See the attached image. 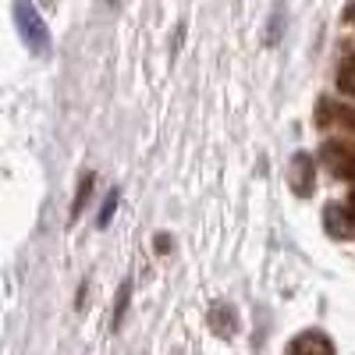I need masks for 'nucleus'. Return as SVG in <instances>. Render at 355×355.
Listing matches in <instances>:
<instances>
[{"label": "nucleus", "mask_w": 355, "mask_h": 355, "mask_svg": "<svg viewBox=\"0 0 355 355\" xmlns=\"http://www.w3.org/2000/svg\"><path fill=\"white\" fill-rule=\"evenodd\" d=\"M117 199H121V189H110V192H107V202L100 206V220H96L100 227H107V224L114 220V210H117Z\"/></svg>", "instance_id": "10"}, {"label": "nucleus", "mask_w": 355, "mask_h": 355, "mask_svg": "<svg viewBox=\"0 0 355 355\" xmlns=\"http://www.w3.org/2000/svg\"><path fill=\"white\" fill-rule=\"evenodd\" d=\"M323 227H327L331 239H352L355 234V214L341 202H331L327 210H323Z\"/></svg>", "instance_id": "5"}, {"label": "nucleus", "mask_w": 355, "mask_h": 355, "mask_svg": "<svg viewBox=\"0 0 355 355\" xmlns=\"http://www.w3.org/2000/svg\"><path fill=\"white\" fill-rule=\"evenodd\" d=\"M348 210L355 214V189H352V196H348Z\"/></svg>", "instance_id": "13"}, {"label": "nucleus", "mask_w": 355, "mask_h": 355, "mask_svg": "<svg viewBox=\"0 0 355 355\" xmlns=\"http://www.w3.org/2000/svg\"><path fill=\"white\" fill-rule=\"evenodd\" d=\"M210 327H214V334H220V338H234V331H239V313H234V306L217 302V306L210 309Z\"/></svg>", "instance_id": "6"}, {"label": "nucleus", "mask_w": 355, "mask_h": 355, "mask_svg": "<svg viewBox=\"0 0 355 355\" xmlns=\"http://www.w3.org/2000/svg\"><path fill=\"white\" fill-rule=\"evenodd\" d=\"M15 25H18V36L25 40V46L33 53H46L50 50V33H46V21L36 11L33 0H15Z\"/></svg>", "instance_id": "1"}, {"label": "nucleus", "mask_w": 355, "mask_h": 355, "mask_svg": "<svg viewBox=\"0 0 355 355\" xmlns=\"http://www.w3.org/2000/svg\"><path fill=\"white\" fill-rule=\"evenodd\" d=\"M153 245H157V252H171V245H174V239H171V234H157V239H153Z\"/></svg>", "instance_id": "12"}, {"label": "nucleus", "mask_w": 355, "mask_h": 355, "mask_svg": "<svg viewBox=\"0 0 355 355\" xmlns=\"http://www.w3.org/2000/svg\"><path fill=\"white\" fill-rule=\"evenodd\" d=\"M128 299H132V284L125 281L121 291H117V309H114V327H121L125 323V309H128Z\"/></svg>", "instance_id": "11"}, {"label": "nucleus", "mask_w": 355, "mask_h": 355, "mask_svg": "<svg viewBox=\"0 0 355 355\" xmlns=\"http://www.w3.org/2000/svg\"><path fill=\"white\" fill-rule=\"evenodd\" d=\"M284 355H334V341L323 331H302L288 341Z\"/></svg>", "instance_id": "4"}, {"label": "nucleus", "mask_w": 355, "mask_h": 355, "mask_svg": "<svg viewBox=\"0 0 355 355\" xmlns=\"http://www.w3.org/2000/svg\"><path fill=\"white\" fill-rule=\"evenodd\" d=\"M93 185H96V178L93 174H82V182H78V196H75V202H71V220L85 210V202H89V196H93Z\"/></svg>", "instance_id": "7"}, {"label": "nucleus", "mask_w": 355, "mask_h": 355, "mask_svg": "<svg viewBox=\"0 0 355 355\" xmlns=\"http://www.w3.org/2000/svg\"><path fill=\"white\" fill-rule=\"evenodd\" d=\"M323 164L331 167V174L345 178V182H355V150L345 142H323V150H320Z\"/></svg>", "instance_id": "3"}, {"label": "nucleus", "mask_w": 355, "mask_h": 355, "mask_svg": "<svg viewBox=\"0 0 355 355\" xmlns=\"http://www.w3.org/2000/svg\"><path fill=\"white\" fill-rule=\"evenodd\" d=\"M338 85H341V93L355 96V57H348V61L341 64V71H338Z\"/></svg>", "instance_id": "9"}, {"label": "nucleus", "mask_w": 355, "mask_h": 355, "mask_svg": "<svg viewBox=\"0 0 355 355\" xmlns=\"http://www.w3.org/2000/svg\"><path fill=\"white\" fill-rule=\"evenodd\" d=\"M331 125H341L348 135H355V107H341V103H334V117H331Z\"/></svg>", "instance_id": "8"}, {"label": "nucleus", "mask_w": 355, "mask_h": 355, "mask_svg": "<svg viewBox=\"0 0 355 355\" xmlns=\"http://www.w3.org/2000/svg\"><path fill=\"white\" fill-rule=\"evenodd\" d=\"M288 182H291V192L309 199L316 192V164L309 153H295L291 164H288Z\"/></svg>", "instance_id": "2"}]
</instances>
